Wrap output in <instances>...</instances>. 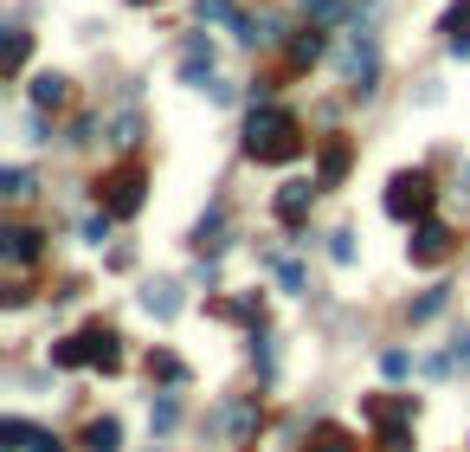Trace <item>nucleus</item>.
<instances>
[{"label":"nucleus","mask_w":470,"mask_h":452,"mask_svg":"<svg viewBox=\"0 0 470 452\" xmlns=\"http://www.w3.org/2000/svg\"><path fill=\"white\" fill-rule=\"evenodd\" d=\"M245 155L252 162H264V168H284V162H296L303 155V123L290 117V111H252V123H245Z\"/></svg>","instance_id":"nucleus-1"},{"label":"nucleus","mask_w":470,"mask_h":452,"mask_svg":"<svg viewBox=\"0 0 470 452\" xmlns=\"http://www.w3.org/2000/svg\"><path fill=\"white\" fill-rule=\"evenodd\" d=\"M117 330H109V324H85V330H77V336H65L59 342V349H52V362H59V368H103V375H109V368H123V349H117Z\"/></svg>","instance_id":"nucleus-2"},{"label":"nucleus","mask_w":470,"mask_h":452,"mask_svg":"<svg viewBox=\"0 0 470 452\" xmlns=\"http://www.w3.org/2000/svg\"><path fill=\"white\" fill-rule=\"evenodd\" d=\"M142 188H149V168L135 162V155H129V162H117V168L97 181L103 220H135V214H142Z\"/></svg>","instance_id":"nucleus-3"},{"label":"nucleus","mask_w":470,"mask_h":452,"mask_svg":"<svg viewBox=\"0 0 470 452\" xmlns=\"http://www.w3.org/2000/svg\"><path fill=\"white\" fill-rule=\"evenodd\" d=\"M368 420H374V433H380V452H406L412 446V394H368V407H361Z\"/></svg>","instance_id":"nucleus-4"},{"label":"nucleus","mask_w":470,"mask_h":452,"mask_svg":"<svg viewBox=\"0 0 470 452\" xmlns=\"http://www.w3.org/2000/svg\"><path fill=\"white\" fill-rule=\"evenodd\" d=\"M432 201H438V188L425 168H400L386 181V214L393 220H432Z\"/></svg>","instance_id":"nucleus-5"},{"label":"nucleus","mask_w":470,"mask_h":452,"mask_svg":"<svg viewBox=\"0 0 470 452\" xmlns=\"http://www.w3.org/2000/svg\"><path fill=\"white\" fill-rule=\"evenodd\" d=\"M342 71H348V85L361 91V97L374 91V78H380V45H374V33H368V26L348 39V52H342Z\"/></svg>","instance_id":"nucleus-6"},{"label":"nucleus","mask_w":470,"mask_h":452,"mask_svg":"<svg viewBox=\"0 0 470 452\" xmlns=\"http://www.w3.org/2000/svg\"><path fill=\"white\" fill-rule=\"evenodd\" d=\"M406 252H412V265H438V259L451 252V226L445 220H419L412 239H406Z\"/></svg>","instance_id":"nucleus-7"},{"label":"nucleus","mask_w":470,"mask_h":452,"mask_svg":"<svg viewBox=\"0 0 470 452\" xmlns=\"http://www.w3.org/2000/svg\"><path fill=\"white\" fill-rule=\"evenodd\" d=\"M348 162H354V149H348V136H328V143H322V162H316V188H342V175H348Z\"/></svg>","instance_id":"nucleus-8"},{"label":"nucleus","mask_w":470,"mask_h":452,"mask_svg":"<svg viewBox=\"0 0 470 452\" xmlns=\"http://www.w3.org/2000/svg\"><path fill=\"white\" fill-rule=\"evenodd\" d=\"M39 239H45V233H33V226H7V233H0V259H7V265H33V259L45 252Z\"/></svg>","instance_id":"nucleus-9"},{"label":"nucleus","mask_w":470,"mask_h":452,"mask_svg":"<svg viewBox=\"0 0 470 452\" xmlns=\"http://www.w3.org/2000/svg\"><path fill=\"white\" fill-rule=\"evenodd\" d=\"M310 201H316V181H284V188H278V220L284 226H303Z\"/></svg>","instance_id":"nucleus-10"},{"label":"nucleus","mask_w":470,"mask_h":452,"mask_svg":"<svg viewBox=\"0 0 470 452\" xmlns=\"http://www.w3.org/2000/svg\"><path fill=\"white\" fill-rule=\"evenodd\" d=\"M181 78H187V85H213V39H187Z\"/></svg>","instance_id":"nucleus-11"},{"label":"nucleus","mask_w":470,"mask_h":452,"mask_svg":"<svg viewBox=\"0 0 470 452\" xmlns=\"http://www.w3.org/2000/svg\"><path fill=\"white\" fill-rule=\"evenodd\" d=\"M33 103H39V111H65V103H71V85H65L59 71H39V78H33Z\"/></svg>","instance_id":"nucleus-12"},{"label":"nucleus","mask_w":470,"mask_h":452,"mask_svg":"<svg viewBox=\"0 0 470 452\" xmlns=\"http://www.w3.org/2000/svg\"><path fill=\"white\" fill-rule=\"evenodd\" d=\"M303 452H361V446H354V433H348V427H336V420H322V427L310 433V446H303Z\"/></svg>","instance_id":"nucleus-13"},{"label":"nucleus","mask_w":470,"mask_h":452,"mask_svg":"<svg viewBox=\"0 0 470 452\" xmlns=\"http://www.w3.org/2000/svg\"><path fill=\"white\" fill-rule=\"evenodd\" d=\"M200 20H207V26H232V33H245V39H252V20H239V7H232V0H200Z\"/></svg>","instance_id":"nucleus-14"},{"label":"nucleus","mask_w":470,"mask_h":452,"mask_svg":"<svg viewBox=\"0 0 470 452\" xmlns=\"http://www.w3.org/2000/svg\"><path fill=\"white\" fill-rule=\"evenodd\" d=\"M219 233H226V207H213V214L193 226V252H219V246H226Z\"/></svg>","instance_id":"nucleus-15"},{"label":"nucleus","mask_w":470,"mask_h":452,"mask_svg":"<svg viewBox=\"0 0 470 452\" xmlns=\"http://www.w3.org/2000/svg\"><path fill=\"white\" fill-rule=\"evenodd\" d=\"M123 446V427H117V420H91V427H85V452H117Z\"/></svg>","instance_id":"nucleus-16"},{"label":"nucleus","mask_w":470,"mask_h":452,"mask_svg":"<svg viewBox=\"0 0 470 452\" xmlns=\"http://www.w3.org/2000/svg\"><path fill=\"white\" fill-rule=\"evenodd\" d=\"M142 304H149V316H174V310H181V284H168V278L149 284V291H142Z\"/></svg>","instance_id":"nucleus-17"},{"label":"nucleus","mask_w":470,"mask_h":452,"mask_svg":"<svg viewBox=\"0 0 470 452\" xmlns=\"http://www.w3.org/2000/svg\"><path fill=\"white\" fill-rule=\"evenodd\" d=\"M322 45H328V39L316 33V26H310V33H296V39H290V65H316Z\"/></svg>","instance_id":"nucleus-18"},{"label":"nucleus","mask_w":470,"mask_h":452,"mask_svg":"<svg viewBox=\"0 0 470 452\" xmlns=\"http://www.w3.org/2000/svg\"><path fill=\"white\" fill-rule=\"evenodd\" d=\"M149 375H155V382H168V388H181V382H187V368H181L168 349H155V356H149Z\"/></svg>","instance_id":"nucleus-19"},{"label":"nucleus","mask_w":470,"mask_h":452,"mask_svg":"<svg viewBox=\"0 0 470 452\" xmlns=\"http://www.w3.org/2000/svg\"><path fill=\"white\" fill-rule=\"evenodd\" d=\"M26 59H33V39H26L20 26H13V33H7V78H20V71H26Z\"/></svg>","instance_id":"nucleus-20"},{"label":"nucleus","mask_w":470,"mask_h":452,"mask_svg":"<svg viewBox=\"0 0 470 452\" xmlns=\"http://www.w3.org/2000/svg\"><path fill=\"white\" fill-rule=\"evenodd\" d=\"M33 188H39V181L26 175V168H7V175H0V194H7V201H26Z\"/></svg>","instance_id":"nucleus-21"},{"label":"nucleus","mask_w":470,"mask_h":452,"mask_svg":"<svg viewBox=\"0 0 470 452\" xmlns=\"http://www.w3.org/2000/svg\"><path fill=\"white\" fill-rule=\"evenodd\" d=\"M458 33H470V0H458V7L445 13V39H458Z\"/></svg>","instance_id":"nucleus-22"},{"label":"nucleus","mask_w":470,"mask_h":452,"mask_svg":"<svg viewBox=\"0 0 470 452\" xmlns=\"http://www.w3.org/2000/svg\"><path fill=\"white\" fill-rule=\"evenodd\" d=\"M438 310H445V291H425V298L412 304V324H425V316H438Z\"/></svg>","instance_id":"nucleus-23"},{"label":"nucleus","mask_w":470,"mask_h":452,"mask_svg":"<svg viewBox=\"0 0 470 452\" xmlns=\"http://www.w3.org/2000/svg\"><path fill=\"white\" fill-rule=\"evenodd\" d=\"M380 368L400 382V375H412V356H406V349H386V356H380Z\"/></svg>","instance_id":"nucleus-24"},{"label":"nucleus","mask_w":470,"mask_h":452,"mask_svg":"<svg viewBox=\"0 0 470 452\" xmlns=\"http://www.w3.org/2000/svg\"><path fill=\"white\" fill-rule=\"evenodd\" d=\"M328 252H336V265H354V233H336V239H328Z\"/></svg>","instance_id":"nucleus-25"},{"label":"nucleus","mask_w":470,"mask_h":452,"mask_svg":"<svg viewBox=\"0 0 470 452\" xmlns=\"http://www.w3.org/2000/svg\"><path fill=\"white\" fill-rule=\"evenodd\" d=\"M451 362H458V368H470V330H458V336H451Z\"/></svg>","instance_id":"nucleus-26"},{"label":"nucleus","mask_w":470,"mask_h":452,"mask_svg":"<svg viewBox=\"0 0 470 452\" xmlns=\"http://www.w3.org/2000/svg\"><path fill=\"white\" fill-rule=\"evenodd\" d=\"M310 13H316V20H342L348 7H342V0H310Z\"/></svg>","instance_id":"nucleus-27"},{"label":"nucleus","mask_w":470,"mask_h":452,"mask_svg":"<svg viewBox=\"0 0 470 452\" xmlns=\"http://www.w3.org/2000/svg\"><path fill=\"white\" fill-rule=\"evenodd\" d=\"M26 452H65V446L52 440V433H33V446H26Z\"/></svg>","instance_id":"nucleus-28"},{"label":"nucleus","mask_w":470,"mask_h":452,"mask_svg":"<svg viewBox=\"0 0 470 452\" xmlns=\"http://www.w3.org/2000/svg\"><path fill=\"white\" fill-rule=\"evenodd\" d=\"M451 45V59H470V33H458V39H445Z\"/></svg>","instance_id":"nucleus-29"},{"label":"nucleus","mask_w":470,"mask_h":452,"mask_svg":"<svg viewBox=\"0 0 470 452\" xmlns=\"http://www.w3.org/2000/svg\"><path fill=\"white\" fill-rule=\"evenodd\" d=\"M129 7H149V0H129Z\"/></svg>","instance_id":"nucleus-30"},{"label":"nucleus","mask_w":470,"mask_h":452,"mask_svg":"<svg viewBox=\"0 0 470 452\" xmlns=\"http://www.w3.org/2000/svg\"><path fill=\"white\" fill-rule=\"evenodd\" d=\"M464 181H470V162H464Z\"/></svg>","instance_id":"nucleus-31"}]
</instances>
